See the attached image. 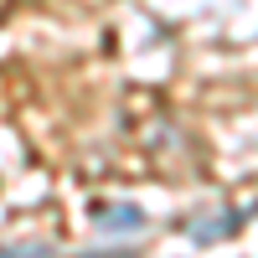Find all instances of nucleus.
I'll return each instance as SVG.
<instances>
[{"label": "nucleus", "mask_w": 258, "mask_h": 258, "mask_svg": "<svg viewBox=\"0 0 258 258\" xmlns=\"http://www.w3.org/2000/svg\"><path fill=\"white\" fill-rule=\"evenodd\" d=\"M0 258H57V248L41 243V238H31V243H0Z\"/></svg>", "instance_id": "nucleus-3"}, {"label": "nucleus", "mask_w": 258, "mask_h": 258, "mask_svg": "<svg viewBox=\"0 0 258 258\" xmlns=\"http://www.w3.org/2000/svg\"><path fill=\"white\" fill-rule=\"evenodd\" d=\"M88 222L98 238H109V243H124V238H145L150 232V217L135 207V202H88Z\"/></svg>", "instance_id": "nucleus-1"}, {"label": "nucleus", "mask_w": 258, "mask_h": 258, "mask_svg": "<svg viewBox=\"0 0 258 258\" xmlns=\"http://www.w3.org/2000/svg\"><path fill=\"white\" fill-rule=\"evenodd\" d=\"M248 217H258V202H253V207H222V212H212V217H207V212H197V217H186V222H181V232H186L191 243L212 248V243L238 238Z\"/></svg>", "instance_id": "nucleus-2"}]
</instances>
